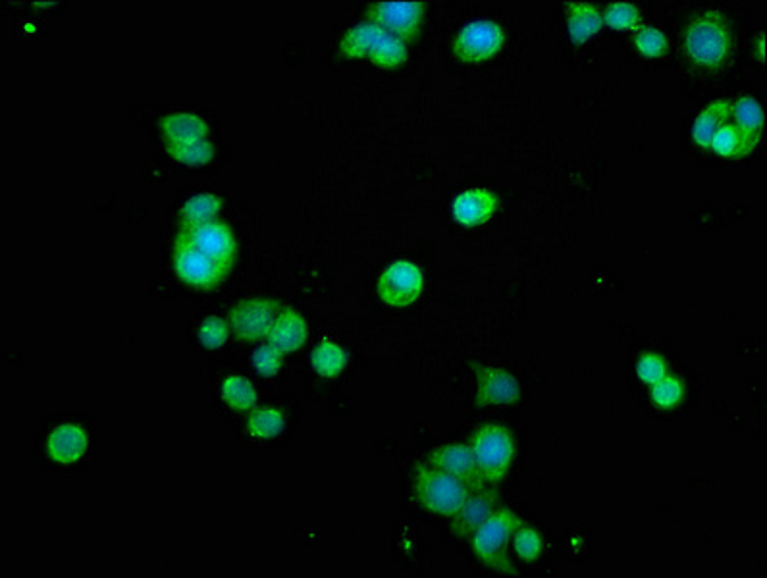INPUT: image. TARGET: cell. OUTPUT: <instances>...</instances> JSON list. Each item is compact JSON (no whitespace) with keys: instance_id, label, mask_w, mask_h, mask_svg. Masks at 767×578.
Wrapping results in <instances>:
<instances>
[{"instance_id":"obj_25","label":"cell","mask_w":767,"mask_h":578,"mask_svg":"<svg viewBox=\"0 0 767 578\" xmlns=\"http://www.w3.org/2000/svg\"><path fill=\"white\" fill-rule=\"evenodd\" d=\"M220 209H222V199L214 193H199L189 197L180 211L184 228L214 222L216 216L220 214Z\"/></svg>"},{"instance_id":"obj_9","label":"cell","mask_w":767,"mask_h":578,"mask_svg":"<svg viewBox=\"0 0 767 578\" xmlns=\"http://www.w3.org/2000/svg\"><path fill=\"white\" fill-rule=\"evenodd\" d=\"M280 309L282 305L272 299H245L232 307L228 324L234 336L243 342L266 340Z\"/></svg>"},{"instance_id":"obj_32","label":"cell","mask_w":767,"mask_h":578,"mask_svg":"<svg viewBox=\"0 0 767 578\" xmlns=\"http://www.w3.org/2000/svg\"><path fill=\"white\" fill-rule=\"evenodd\" d=\"M635 45L640 54L648 58H660L667 51V39L658 27L640 26L635 31Z\"/></svg>"},{"instance_id":"obj_1","label":"cell","mask_w":767,"mask_h":578,"mask_svg":"<svg viewBox=\"0 0 767 578\" xmlns=\"http://www.w3.org/2000/svg\"><path fill=\"white\" fill-rule=\"evenodd\" d=\"M683 47L696 66L717 70L733 56V27L719 10H706L688 24Z\"/></svg>"},{"instance_id":"obj_11","label":"cell","mask_w":767,"mask_h":578,"mask_svg":"<svg viewBox=\"0 0 767 578\" xmlns=\"http://www.w3.org/2000/svg\"><path fill=\"white\" fill-rule=\"evenodd\" d=\"M178 239L187 243L189 247L201 251L203 255L211 257L216 263L224 264L228 268L234 266L236 249H238L236 237L226 224H220L218 220L201 224V226L184 228Z\"/></svg>"},{"instance_id":"obj_31","label":"cell","mask_w":767,"mask_h":578,"mask_svg":"<svg viewBox=\"0 0 767 578\" xmlns=\"http://www.w3.org/2000/svg\"><path fill=\"white\" fill-rule=\"evenodd\" d=\"M230 330L232 328H230L228 320H224L220 316H207L197 330V338L207 349H220L224 343L228 342Z\"/></svg>"},{"instance_id":"obj_4","label":"cell","mask_w":767,"mask_h":578,"mask_svg":"<svg viewBox=\"0 0 767 578\" xmlns=\"http://www.w3.org/2000/svg\"><path fill=\"white\" fill-rule=\"evenodd\" d=\"M523 521L507 507H500L484 525L471 536L473 550L478 559L500 573H515L513 563L507 555V546L513 540L517 526Z\"/></svg>"},{"instance_id":"obj_8","label":"cell","mask_w":767,"mask_h":578,"mask_svg":"<svg viewBox=\"0 0 767 578\" xmlns=\"http://www.w3.org/2000/svg\"><path fill=\"white\" fill-rule=\"evenodd\" d=\"M423 286V272L417 264L396 261L380 274L378 295L386 305L394 309H405L421 297Z\"/></svg>"},{"instance_id":"obj_29","label":"cell","mask_w":767,"mask_h":578,"mask_svg":"<svg viewBox=\"0 0 767 578\" xmlns=\"http://www.w3.org/2000/svg\"><path fill=\"white\" fill-rule=\"evenodd\" d=\"M602 16H604V26L617 29V31H629V29L636 31L638 27L642 26L640 24L642 16H640L635 4H631V2L609 4Z\"/></svg>"},{"instance_id":"obj_12","label":"cell","mask_w":767,"mask_h":578,"mask_svg":"<svg viewBox=\"0 0 767 578\" xmlns=\"http://www.w3.org/2000/svg\"><path fill=\"white\" fill-rule=\"evenodd\" d=\"M490 486L492 484L475 488L465 503L459 507V511L451 517L453 530L459 536H473L478 528L500 509V498L496 490H492Z\"/></svg>"},{"instance_id":"obj_30","label":"cell","mask_w":767,"mask_h":578,"mask_svg":"<svg viewBox=\"0 0 767 578\" xmlns=\"http://www.w3.org/2000/svg\"><path fill=\"white\" fill-rule=\"evenodd\" d=\"M511 542H513L515 553L525 561H536L544 552V542L540 532L525 523L517 526Z\"/></svg>"},{"instance_id":"obj_6","label":"cell","mask_w":767,"mask_h":578,"mask_svg":"<svg viewBox=\"0 0 767 578\" xmlns=\"http://www.w3.org/2000/svg\"><path fill=\"white\" fill-rule=\"evenodd\" d=\"M424 16V2H372L367 6V22L386 29L405 45L411 43L421 29Z\"/></svg>"},{"instance_id":"obj_24","label":"cell","mask_w":767,"mask_h":578,"mask_svg":"<svg viewBox=\"0 0 767 578\" xmlns=\"http://www.w3.org/2000/svg\"><path fill=\"white\" fill-rule=\"evenodd\" d=\"M220 394H222L224 403L238 413H249L257 407L255 386L247 378L238 376V374H232L222 382Z\"/></svg>"},{"instance_id":"obj_3","label":"cell","mask_w":767,"mask_h":578,"mask_svg":"<svg viewBox=\"0 0 767 578\" xmlns=\"http://www.w3.org/2000/svg\"><path fill=\"white\" fill-rule=\"evenodd\" d=\"M475 488L477 486L453 474L444 473L428 463L419 467L415 480L417 501L424 509L444 517H453Z\"/></svg>"},{"instance_id":"obj_13","label":"cell","mask_w":767,"mask_h":578,"mask_svg":"<svg viewBox=\"0 0 767 578\" xmlns=\"http://www.w3.org/2000/svg\"><path fill=\"white\" fill-rule=\"evenodd\" d=\"M426 463L444 471V473L453 474V476H457V478H461V480H465L477 488L486 484L478 473L477 459H475L471 444L469 446L450 444V446L436 447L430 453Z\"/></svg>"},{"instance_id":"obj_23","label":"cell","mask_w":767,"mask_h":578,"mask_svg":"<svg viewBox=\"0 0 767 578\" xmlns=\"http://www.w3.org/2000/svg\"><path fill=\"white\" fill-rule=\"evenodd\" d=\"M311 365L322 378H338L347 365V353L340 343L322 338L313 349Z\"/></svg>"},{"instance_id":"obj_7","label":"cell","mask_w":767,"mask_h":578,"mask_svg":"<svg viewBox=\"0 0 767 578\" xmlns=\"http://www.w3.org/2000/svg\"><path fill=\"white\" fill-rule=\"evenodd\" d=\"M503 43L505 33L500 24L490 20H477L467 24L457 33L453 41V54L461 62L477 64L486 62L500 53Z\"/></svg>"},{"instance_id":"obj_21","label":"cell","mask_w":767,"mask_h":578,"mask_svg":"<svg viewBox=\"0 0 767 578\" xmlns=\"http://www.w3.org/2000/svg\"><path fill=\"white\" fill-rule=\"evenodd\" d=\"M731 110H733L731 101H715L698 114L692 126V137L698 147L710 151L715 133L731 122Z\"/></svg>"},{"instance_id":"obj_34","label":"cell","mask_w":767,"mask_h":578,"mask_svg":"<svg viewBox=\"0 0 767 578\" xmlns=\"http://www.w3.org/2000/svg\"><path fill=\"white\" fill-rule=\"evenodd\" d=\"M282 361H284V353L278 351V349H276L274 345H270V343H265V345L257 347L255 353H253V365H255V370H257L261 376H266V378L276 376V374L280 372Z\"/></svg>"},{"instance_id":"obj_19","label":"cell","mask_w":767,"mask_h":578,"mask_svg":"<svg viewBox=\"0 0 767 578\" xmlns=\"http://www.w3.org/2000/svg\"><path fill=\"white\" fill-rule=\"evenodd\" d=\"M567 29L575 45L590 41L604 29L602 12L590 2H567Z\"/></svg>"},{"instance_id":"obj_17","label":"cell","mask_w":767,"mask_h":578,"mask_svg":"<svg viewBox=\"0 0 767 578\" xmlns=\"http://www.w3.org/2000/svg\"><path fill=\"white\" fill-rule=\"evenodd\" d=\"M89 446L87 432L78 424H62L47 438V453L54 463L74 465L85 455Z\"/></svg>"},{"instance_id":"obj_16","label":"cell","mask_w":767,"mask_h":578,"mask_svg":"<svg viewBox=\"0 0 767 578\" xmlns=\"http://www.w3.org/2000/svg\"><path fill=\"white\" fill-rule=\"evenodd\" d=\"M307 336H309L307 320L295 309L282 307L272 322L266 342L286 355V353H297L303 347V343L307 342Z\"/></svg>"},{"instance_id":"obj_22","label":"cell","mask_w":767,"mask_h":578,"mask_svg":"<svg viewBox=\"0 0 767 578\" xmlns=\"http://www.w3.org/2000/svg\"><path fill=\"white\" fill-rule=\"evenodd\" d=\"M247 434L257 440H274L286 428V417L276 407H255L247 415Z\"/></svg>"},{"instance_id":"obj_33","label":"cell","mask_w":767,"mask_h":578,"mask_svg":"<svg viewBox=\"0 0 767 578\" xmlns=\"http://www.w3.org/2000/svg\"><path fill=\"white\" fill-rule=\"evenodd\" d=\"M636 374H638V378H640L644 384L652 386V384L660 382L663 376L669 374V372H667V361L663 359L662 355H658V353H644V355L638 359V363H636Z\"/></svg>"},{"instance_id":"obj_5","label":"cell","mask_w":767,"mask_h":578,"mask_svg":"<svg viewBox=\"0 0 767 578\" xmlns=\"http://www.w3.org/2000/svg\"><path fill=\"white\" fill-rule=\"evenodd\" d=\"M478 473L486 484L503 480L515 459V442L507 428L498 424L482 426L471 440Z\"/></svg>"},{"instance_id":"obj_10","label":"cell","mask_w":767,"mask_h":578,"mask_svg":"<svg viewBox=\"0 0 767 578\" xmlns=\"http://www.w3.org/2000/svg\"><path fill=\"white\" fill-rule=\"evenodd\" d=\"M174 268L180 280L186 282L187 286L205 289V291L216 288L232 270L224 264L216 263L211 257L203 255L201 251L189 247L180 239L174 249Z\"/></svg>"},{"instance_id":"obj_14","label":"cell","mask_w":767,"mask_h":578,"mask_svg":"<svg viewBox=\"0 0 767 578\" xmlns=\"http://www.w3.org/2000/svg\"><path fill=\"white\" fill-rule=\"evenodd\" d=\"M453 216L463 226H482L498 211V197L486 187H475L459 193L451 205Z\"/></svg>"},{"instance_id":"obj_35","label":"cell","mask_w":767,"mask_h":578,"mask_svg":"<svg viewBox=\"0 0 767 578\" xmlns=\"http://www.w3.org/2000/svg\"><path fill=\"white\" fill-rule=\"evenodd\" d=\"M764 39H766V33H760V43H758V49H760V58L764 60L766 58V54H764Z\"/></svg>"},{"instance_id":"obj_26","label":"cell","mask_w":767,"mask_h":578,"mask_svg":"<svg viewBox=\"0 0 767 578\" xmlns=\"http://www.w3.org/2000/svg\"><path fill=\"white\" fill-rule=\"evenodd\" d=\"M166 151L176 162L186 166H205L216 155V147L209 139H199V141L180 143V145H166Z\"/></svg>"},{"instance_id":"obj_18","label":"cell","mask_w":767,"mask_h":578,"mask_svg":"<svg viewBox=\"0 0 767 578\" xmlns=\"http://www.w3.org/2000/svg\"><path fill=\"white\" fill-rule=\"evenodd\" d=\"M160 130H162L166 145H180V143L207 139L209 124L197 114L174 112V114H168L162 118Z\"/></svg>"},{"instance_id":"obj_15","label":"cell","mask_w":767,"mask_h":578,"mask_svg":"<svg viewBox=\"0 0 767 578\" xmlns=\"http://www.w3.org/2000/svg\"><path fill=\"white\" fill-rule=\"evenodd\" d=\"M521 395L517 378L503 368H480L478 370V407L509 405Z\"/></svg>"},{"instance_id":"obj_20","label":"cell","mask_w":767,"mask_h":578,"mask_svg":"<svg viewBox=\"0 0 767 578\" xmlns=\"http://www.w3.org/2000/svg\"><path fill=\"white\" fill-rule=\"evenodd\" d=\"M731 124L741 132L750 151H754L762 139L764 128V110L754 97H741L733 103Z\"/></svg>"},{"instance_id":"obj_27","label":"cell","mask_w":767,"mask_h":578,"mask_svg":"<svg viewBox=\"0 0 767 578\" xmlns=\"http://www.w3.org/2000/svg\"><path fill=\"white\" fill-rule=\"evenodd\" d=\"M714 153H717L719 157L727 158H739L750 155L752 151L748 149L744 137L741 132L729 122L725 124L719 132L715 133L714 141H712V147H710Z\"/></svg>"},{"instance_id":"obj_2","label":"cell","mask_w":767,"mask_h":578,"mask_svg":"<svg viewBox=\"0 0 767 578\" xmlns=\"http://www.w3.org/2000/svg\"><path fill=\"white\" fill-rule=\"evenodd\" d=\"M340 54L344 58L369 56L382 68H397L407 60V45L386 29L365 20L345 31Z\"/></svg>"},{"instance_id":"obj_28","label":"cell","mask_w":767,"mask_h":578,"mask_svg":"<svg viewBox=\"0 0 767 578\" xmlns=\"http://www.w3.org/2000/svg\"><path fill=\"white\" fill-rule=\"evenodd\" d=\"M652 401L662 409H675L685 399V384L681 378L663 376L660 382L650 386Z\"/></svg>"}]
</instances>
